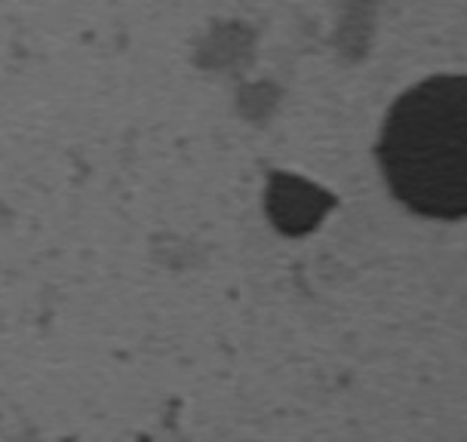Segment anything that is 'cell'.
Returning <instances> with one entry per match:
<instances>
[{"label": "cell", "mask_w": 467, "mask_h": 442, "mask_svg": "<svg viewBox=\"0 0 467 442\" xmlns=\"http://www.w3.org/2000/svg\"><path fill=\"white\" fill-rule=\"evenodd\" d=\"M379 160L390 190L433 219L467 215V77L440 74L412 87L385 117Z\"/></svg>", "instance_id": "1"}]
</instances>
